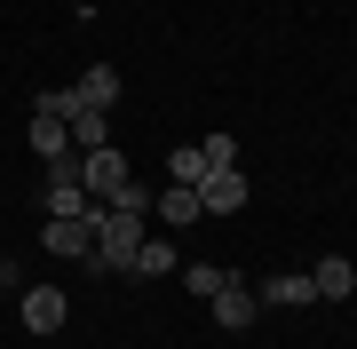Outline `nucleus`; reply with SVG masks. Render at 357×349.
Wrapping results in <instances>:
<instances>
[{
    "label": "nucleus",
    "mask_w": 357,
    "mask_h": 349,
    "mask_svg": "<svg viewBox=\"0 0 357 349\" xmlns=\"http://www.w3.org/2000/svg\"><path fill=\"white\" fill-rule=\"evenodd\" d=\"M151 215H135V207H96V254L79 262L88 278H119V270H135V246L151 238L143 231Z\"/></svg>",
    "instance_id": "1"
},
{
    "label": "nucleus",
    "mask_w": 357,
    "mask_h": 349,
    "mask_svg": "<svg viewBox=\"0 0 357 349\" xmlns=\"http://www.w3.org/2000/svg\"><path fill=\"white\" fill-rule=\"evenodd\" d=\"M72 175H79V191L96 199V207H119V199H128V151H119V143H103V151H79L72 159Z\"/></svg>",
    "instance_id": "2"
},
{
    "label": "nucleus",
    "mask_w": 357,
    "mask_h": 349,
    "mask_svg": "<svg viewBox=\"0 0 357 349\" xmlns=\"http://www.w3.org/2000/svg\"><path fill=\"white\" fill-rule=\"evenodd\" d=\"M40 246H48V254H64V262H88L96 254V207L88 215H48V231H40Z\"/></svg>",
    "instance_id": "3"
},
{
    "label": "nucleus",
    "mask_w": 357,
    "mask_h": 349,
    "mask_svg": "<svg viewBox=\"0 0 357 349\" xmlns=\"http://www.w3.org/2000/svg\"><path fill=\"white\" fill-rule=\"evenodd\" d=\"M72 159H79V151H72ZM72 159H56V167H48V183H40V207H48V215H64V222L96 207V199L79 191V175H72Z\"/></svg>",
    "instance_id": "4"
},
{
    "label": "nucleus",
    "mask_w": 357,
    "mask_h": 349,
    "mask_svg": "<svg viewBox=\"0 0 357 349\" xmlns=\"http://www.w3.org/2000/svg\"><path fill=\"white\" fill-rule=\"evenodd\" d=\"M24 325L32 334H64V318H72V302H64V286H24Z\"/></svg>",
    "instance_id": "5"
},
{
    "label": "nucleus",
    "mask_w": 357,
    "mask_h": 349,
    "mask_svg": "<svg viewBox=\"0 0 357 349\" xmlns=\"http://www.w3.org/2000/svg\"><path fill=\"white\" fill-rule=\"evenodd\" d=\"M255 302H262V310H310V302H318V286H310V270H278V278L255 286Z\"/></svg>",
    "instance_id": "6"
},
{
    "label": "nucleus",
    "mask_w": 357,
    "mask_h": 349,
    "mask_svg": "<svg viewBox=\"0 0 357 349\" xmlns=\"http://www.w3.org/2000/svg\"><path fill=\"white\" fill-rule=\"evenodd\" d=\"M238 207H246V175L238 167H215L199 183V215H238Z\"/></svg>",
    "instance_id": "7"
},
{
    "label": "nucleus",
    "mask_w": 357,
    "mask_h": 349,
    "mask_svg": "<svg viewBox=\"0 0 357 349\" xmlns=\"http://www.w3.org/2000/svg\"><path fill=\"white\" fill-rule=\"evenodd\" d=\"M255 310H262V302H255V286H246V278H230L222 294H215V325H222V334H246Z\"/></svg>",
    "instance_id": "8"
},
{
    "label": "nucleus",
    "mask_w": 357,
    "mask_h": 349,
    "mask_svg": "<svg viewBox=\"0 0 357 349\" xmlns=\"http://www.w3.org/2000/svg\"><path fill=\"white\" fill-rule=\"evenodd\" d=\"M72 104H79V111H112V104H119V72H112V64H88V72L72 79Z\"/></svg>",
    "instance_id": "9"
},
{
    "label": "nucleus",
    "mask_w": 357,
    "mask_h": 349,
    "mask_svg": "<svg viewBox=\"0 0 357 349\" xmlns=\"http://www.w3.org/2000/svg\"><path fill=\"white\" fill-rule=\"evenodd\" d=\"M310 286H318V302H349L357 294V262L349 254H326L318 270H310Z\"/></svg>",
    "instance_id": "10"
},
{
    "label": "nucleus",
    "mask_w": 357,
    "mask_h": 349,
    "mask_svg": "<svg viewBox=\"0 0 357 349\" xmlns=\"http://www.w3.org/2000/svg\"><path fill=\"white\" fill-rule=\"evenodd\" d=\"M151 215L167 222V231H191V222H199V191H191V183H167V191L151 199Z\"/></svg>",
    "instance_id": "11"
},
{
    "label": "nucleus",
    "mask_w": 357,
    "mask_h": 349,
    "mask_svg": "<svg viewBox=\"0 0 357 349\" xmlns=\"http://www.w3.org/2000/svg\"><path fill=\"white\" fill-rule=\"evenodd\" d=\"M175 270H183L175 238H143V246H135V270H128V278H175Z\"/></svg>",
    "instance_id": "12"
},
{
    "label": "nucleus",
    "mask_w": 357,
    "mask_h": 349,
    "mask_svg": "<svg viewBox=\"0 0 357 349\" xmlns=\"http://www.w3.org/2000/svg\"><path fill=\"white\" fill-rule=\"evenodd\" d=\"M206 175H215V167H206V151H199V143H175V151H167V183H191V191H199Z\"/></svg>",
    "instance_id": "13"
},
{
    "label": "nucleus",
    "mask_w": 357,
    "mask_h": 349,
    "mask_svg": "<svg viewBox=\"0 0 357 349\" xmlns=\"http://www.w3.org/2000/svg\"><path fill=\"white\" fill-rule=\"evenodd\" d=\"M112 143V111H72V151H103Z\"/></svg>",
    "instance_id": "14"
},
{
    "label": "nucleus",
    "mask_w": 357,
    "mask_h": 349,
    "mask_svg": "<svg viewBox=\"0 0 357 349\" xmlns=\"http://www.w3.org/2000/svg\"><path fill=\"white\" fill-rule=\"evenodd\" d=\"M230 278H238V270H222V262H183V286H191L199 302H215V294H222Z\"/></svg>",
    "instance_id": "15"
},
{
    "label": "nucleus",
    "mask_w": 357,
    "mask_h": 349,
    "mask_svg": "<svg viewBox=\"0 0 357 349\" xmlns=\"http://www.w3.org/2000/svg\"><path fill=\"white\" fill-rule=\"evenodd\" d=\"M199 151H206V167H238V143H230V135H206Z\"/></svg>",
    "instance_id": "16"
}]
</instances>
